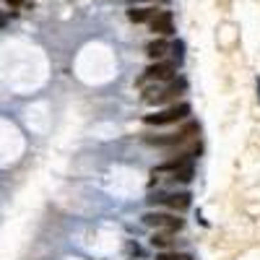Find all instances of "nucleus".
<instances>
[{"label": "nucleus", "mask_w": 260, "mask_h": 260, "mask_svg": "<svg viewBox=\"0 0 260 260\" xmlns=\"http://www.w3.org/2000/svg\"><path fill=\"white\" fill-rule=\"evenodd\" d=\"M190 115V104H175V107H167L164 112H156V115H146L143 122L146 125H169V122H180Z\"/></svg>", "instance_id": "1"}, {"label": "nucleus", "mask_w": 260, "mask_h": 260, "mask_svg": "<svg viewBox=\"0 0 260 260\" xmlns=\"http://www.w3.org/2000/svg\"><path fill=\"white\" fill-rule=\"evenodd\" d=\"M192 133H198V125H195V122L185 125L180 133H169V136H146L143 141H146L148 146H177V143H185Z\"/></svg>", "instance_id": "2"}, {"label": "nucleus", "mask_w": 260, "mask_h": 260, "mask_svg": "<svg viewBox=\"0 0 260 260\" xmlns=\"http://www.w3.org/2000/svg\"><path fill=\"white\" fill-rule=\"evenodd\" d=\"M143 224H148V226H156V229H180L182 226V219H177V216H172V213H146L143 216Z\"/></svg>", "instance_id": "3"}, {"label": "nucleus", "mask_w": 260, "mask_h": 260, "mask_svg": "<svg viewBox=\"0 0 260 260\" xmlns=\"http://www.w3.org/2000/svg\"><path fill=\"white\" fill-rule=\"evenodd\" d=\"M151 203H161V206H169V208H175V211H185L190 206V195L187 192H169V195L151 198Z\"/></svg>", "instance_id": "4"}, {"label": "nucleus", "mask_w": 260, "mask_h": 260, "mask_svg": "<svg viewBox=\"0 0 260 260\" xmlns=\"http://www.w3.org/2000/svg\"><path fill=\"white\" fill-rule=\"evenodd\" d=\"M175 62H154L151 68L146 71V76H143V81L146 78H151V81H172V76H175Z\"/></svg>", "instance_id": "5"}, {"label": "nucleus", "mask_w": 260, "mask_h": 260, "mask_svg": "<svg viewBox=\"0 0 260 260\" xmlns=\"http://www.w3.org/2000/svg\"><path fill=\"white\" fill-rule=\"evenodd\" d=\"M151 31H154V34H159V37H167V34H172V13H169V11H161V13H156L154 18H151Z\"/></svg>", "instance_id": "6"}, {"label": "nucleus", "mask_w": 260, "mask_h": 260, "mask_svg": "<svg viewBox=\"0 0 260 260\" xmlns=\"http://www.w3.org/2000/svg\"><path fill=\"white\" fill-rule=\"evenodd\" d=\"M169 172H172V180H175V182H190L192 180V161L182 159L180 164H175Z\"/></svg>", "instance_id": "7"}, {"label": "nucleus", "mask_w": 260, "mask_h": 260, "mask_svg": "<svg viewBox=\"0 0 260 260\" xmlns=\"http://www.w3.org/2000/svg\"><path fill=\"white\" fill-rule=\"evenodd\" d=\"M156 16V8H133L127 11V18L133 21V24H143V21H151Z\"/></svg>", "instance_id": "8"}, {"label": "nucleus", "mask_w": 260, "mask_h": 260, "mask_svg": "<svg viewBox=\"0 0 260 260\" xmlns=\"http://www.w3.org/2000/svg\"><path fill=\"white\" fill-rule=\"evenodd\" d=\"M167 50H169V45H167L164 39H154V42H151V45L146 47V55H148L151 60H159V57L167 55Z\"/></svg>", "instance_id": "9"}, {"label": "nucleus", "mask_w": 260, "mask_h": 260, "mask_svg": "<svg viewBox=\"0 0 260 260\" xmlns=\"http://www.w3.org/2000/svg\"><path fill=\"white\" fill-rule=\"evenodd\" d=\"M169 242H172L169 234H154V240H151V245H154V247H167Z\"/></svg>", "instance_id": "10"}, {"label": "nucleus", "mask_w": 260, "mask_h": 260, "mask_svg": "<svg viewBox=\"0 0 260 260\" xmlns=\"http://www.w3.org/2000/svg\"><path fill=\"white\" fill-rule=\"evenodd\" d=\"M159 260H192V257L185 255V252H164Z\"/></svg>", "instance_id": "11"}, {"label": "nucleus", "mask_w": 260, "mask_h": 260, "mask_svg": "<svg viewBox=\"0 0 260 260\" xmlns=\"http://www.w3.org/2000/svg\"><path fill=\"white\" fill-rule=\"evenodd\" d=\"M6 24H8V16H6V13H0V29H3Z\"/></svg>", "instance_id": "12"}]
</instances>
